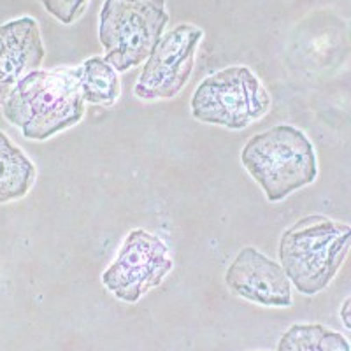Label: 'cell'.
Segmentation results:
<instances>
[{"label": "cell", "instance_id": "cell-1", "mask_svg": "<svg viewBox=\"0 0 351 351\" xmlns=\"http://www.w3.org/2000/svg\"><path fill=\"white\" fill-rule=\"evenodd\" d=\"M81 67L36 71L14 86L2 104L4 118L25 139L46 141L80 123L84 114Z\"/></svg>", "mask_w": 351, "mask_h": 351}, {"label": "cell", "instance_id": "cell-2", "mask_svg": "<svg viewBox=\"0 0 351 351\" xmlns=\"http://www.w3.org/2000/svg\"><path fill=\"white\" fill-rule=\"evenodd\" d=\"M351 250V227L324 215H309L283 232L280 263L304 295L332 283Z\"/></svg>", "mask_w": 351, "mask_h": 351}, {"label": "cell", "instance_id": "cell-3", "mask_svg": "<svg viewBox=\"0 0 351 351\" xmlns=\"http://www.w3.org/2000/svg\"><path fill=\"white\" fill-rule=\"evenodd\" d=\"M241 162L269 202H280L318 178L313 143L290 125H278L253 136L241 152Z\"/></svg>", "mask_w": 351, "mask_h": 351}, {"label": "cell", "instance_id": "cell-4", "mask_svg": "<svg viewBox=\"0 0 351 351\" xmlns=\"http://www.w3.org/2000/svg\"><path fill=\"white\" fill-rule=\"evenodd\" d=\"M169 21L164 0H106L99 39L108 64L118 72L144 64Z\"/></svg>", "mask_w": 351, "mask_h": 351}, {"label": "cell", "instance_id": "cell-5", "mask_svg": "<svg viewBox=\"0 0 351 351\" xmlns=\"http://www.w3.org/2000/svg\"><path fill=\"white\" fill-rule=\"evenodd\" d=\"M271 104L265 86L243 65L227 67L206 77L190 102L195 120L228 130L250 127L267 114Z\"/></svg>", "mask_w": 351, "mask_h": 351}, {"label": "cell", "instance_id": "cell-6", "mask_svg": "<svg viewBox=\"0 0 351 351\" xmlns=\"http://www.w3.org/2000/svg\"><path fill=\"white\" fill-rule=\"evenodd\" d=\"M172 265L167 244L152 232L136 228L128 232L114 262L102 272V283L116 299L136 304L167 278Z\"/></svg>", "mask_w": 351, "mask_h": 351}, {"label": "cell", "instance_id": "cell-7", "mask_svg": "<svg viewBox=\"0 0 351 351\" xmlns=\"http://www.w3.org/2000/svg\"><path fill=\"white\" fill-rule=\"evenodd\" d=\"M204 32L193 25H180L162 36L144 64L134 95L143 100L172 99L183 90L195 64Z\"/></svg>", "mask_w": 351, "mask_h": 351}, {"label": "cell", "instance_id": "cell-8", "mask_svg": "<svg viewBox=\"0 0 351 351\" xmlns=\"http://www.w3.org/2000/svg\"><path fill=\"white\" fill-rule=\"evenodd\" d=\"M225 283L241 299L267 307L291 306V283L281 263L246 246L228 265Z\"/></svg>", "mask_w": 351, "mask_h": 351}, {"label": "cell", "instance_id": "cell-9", "mask_svg": "<svg viewBox=\"0 0 351 351\" xmlns=\"http://www.w3.org/2000/svg\"><path fill=\"white\" fill-rule=\"evenodd\" d=\"M5 51L0 64V106L28 74L39 71L44 60V44L32 18H20L0 27Z\"/></svg>", "mask_w": 351, "mask_h": 351}, {"label": "cell", "instance_id": "cell-10", "mask_svg": "<svg viewBox=\"0 0 351 351\" xmlns=\"http://www.w3.org/2000/svg\"><path fill=\"white\" fill-rule=\"evenodd\" d=\"M36 174L32 160L0 130V204L27 195Z\"/></svg>", "mask_w": 351, "mask_h": 351}, {"label": "cell", "instance_id": "cell-11", "mask_svg": "<svg viewBox=\"0 0 351 351\" xmlns=\"http://www.w3.org/2000/svg\"><path fill=\"white\" fill-rule=\"evenodd\" d=\"M80 81L84 102L88 104L111 108L120 97L118 71L100 56H93L83 62Z\"/></svg>", "mask_w": 351, "mask_h": 351}, {"label": "cell", "instance_id": "cell-12", "mask_svg": "<svg viewBox=\"0 0 351 351\" xmlns=\"http://www.w3.org/2000/svg\"><path fill=\"white\" fill-rule=\"evenodd\" d=\"M278 351H351L350 341L319 324L291 325L278 343Z\"/></svg>", "mask_w": 351, "mask_h": 351}, {"label": "cell", "instance_id": "cell-13", "mask_svg": "<svg viewBox=\"0 0 351 351\" xmlns=\"http://www.w3.org/2000/svg\"><path fill=\"white\" fill-rule=\"evenodd\" d=\"M46 11L62 23H72L86 0H40Z\"/></svg>", "mask_w": 351, "mask_h": 351}, {"label": "cell", "instance_id": "cell-14", "mask_svg": "<svg viewBox=\"0 0 351 351\" xmlns=\"http://www.w3.org/2000/svg\"><path fill=\"white\" fill-rule=\"evenodd\" d=\"M339 316L344 327H346L348 330H351V297H348L343 302V306H341L339 309Z\"/></svg>", "mask_w": 351, "mask_h": 351}, {"label": "cell", "instance_id": "cell-15", "mask_svg": "<svg viewBox=\"0 0 351 351\" xmlns=\"http://www.w3.org/2000/svg\"><path fill=\"white\" fill-rule=\"evenodd\" d=\"M4 51H5V44H4V39L0 37V64H2V58H4Z\"/></svg>", "mask_w": 351, "mask_h": 351}]
</instances>
